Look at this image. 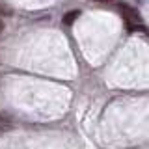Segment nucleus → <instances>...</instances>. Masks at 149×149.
<instances>
[{"label": "nucleus", "mask_w": 149, "mask_h": 149, "mask_svg": "<svg viewBox=\"0 0 149 149\" xmlns=\"http://www.w3.org/2000/svg\"><path fill=\"white\" fill-rule=\"evenodd\" d=\"M2 30H4V22L0 21V32H2Z\"/></svg>", "instance_id": "4"}, {"label": "nucleus", "mask_w": 149, "mask_h": 149, "mask_svg": "<svg viewBox=\"0 0 149 149\" xmlns=\"http://www.w3.org/2000/svg\"><path fill=\"white\" fill-rule=\"evenodd\" d=\"M121 13H123L125 24H127L129 30H142V32H146V26L142 24V15H140L134 8L121 6Z\"/></svg>", "instance_id": "1"}, {"label": "nucleus", "mask_w": 149, "mask_h": 149, "mask_svg": "<svg viewBox=\"0 0 149 149\" xmlns=\"http://www.w3.org/2000/svg\"><path fill=\"white\" fill-rule=\"evenodd\" d=\"M97 2H118V0H97Z\"/></svg>", "instance_id": "3"}, {"label": "nucleus", "mask_w": 149, "mask_h": 149, "mask_svg": "<svg viewBox=\"0 0 149 149\" xmlns=\"http://www.w3.org/2000/svg\"><path fill=\"white\" fill-rule=\"evenodd\" d=\"M77 17H80V11H78V9H71V11H67V13L63 15L62 21H63V24H65V26H71L73 22L77 21Z\"/></svg>", "instance_id": "2"}]
</instances>
